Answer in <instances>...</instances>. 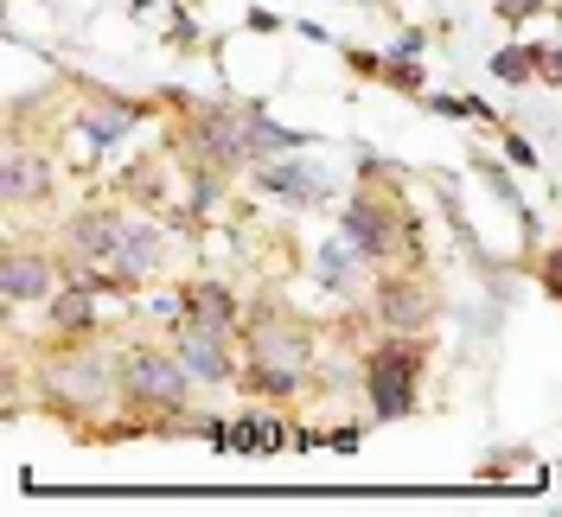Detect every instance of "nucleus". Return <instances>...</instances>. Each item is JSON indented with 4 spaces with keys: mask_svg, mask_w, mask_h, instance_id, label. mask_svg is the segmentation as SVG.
<instances>
[{
    "mask_svg": "<svg viewBox=\"0 0 562 517\" xmlns=\"http://www.w3.org/2000/svg\"><path fill=\"white\" fill-rule=\"evenodd\" d=\"M128 7H135V13H147V7H154V0H128Z\"/></svg>",
    "mask_w": 562,
    "mask_h": 517,
    "instance_id": "29",
    "label": "nucleus"
},
{
    "mask_svg": "<svg viewBox=\"0 0 562 517\" xmlns=\"http://www.w3.org/2000/svg\"><path fill=\"white\" fill-rule=\"evenodd\" d=\"M346 243L364 256V262H378V256L390 249V217L371 205V199H351L346 205Z\"/></svg>",
    "mask_w": 562,
    "mask_h": 517,
    "instance_id": "8",
    "label": "nucleus"
},
{
    "mask_svg": "<svg viewBox=\"0 0 562 517\" xmlns=\"http://www.w3.org/2000/svg\"><path fill=\"white\" fill-rule=\"evenodd\" d=\"M537 58H530V45H505V52H492V77H505V83H525Z\"/></svg>",
    "mask_w": 562,
    "mask_h": 517,
    "instance_id": "18",
    "label": "nucleus"
},
{
    "mask_svg": "<svg viewBox=\"0 0 562 517\" xmlns=\"http://www.w3.org/2000/svg\"><path fill=\"white\" fill-rule=\"evenodd\" d=\"M428 109H435V115H454V122H460V115H486V109L467 103V97H428Z\"/></svg>",
    "mask_w": 562,
    "mask_h": 517,
    "instance_id": "22",
    "label": "nucleus"
},
{
    "mask_svg": "<svg viewBox=\"0 0 562 517\" xmlns=\"http://www.w3.org/2000/svg\"><path fill=\"white\" fill-rule=\"evenodd\" d=\"M179 364L199 383H224L231 378V358H224V326H205V319H186V339H179Z\"/></svg>",
    "mask_w": 562,
    "mask_h": 517,
    "instance_id": "6",
    "label": "nucleus"
},
{
    "mask_svg": "<svg viewBox=\"0 0 562 517\" xmlns=\"http://www.w3.org/2000/svg\"><path fill=\"white\" fill-rule=\"evenodd\" d=\"M351 256H358V249H346V243H319V281H326V288H346Z\"/></svg>",
    "mask_w": 562,
    "mask_h": 517,
    "instance_id": "19",
    "label": "nucleus"
},
{
    "mask_svg": "<svg viewBox=\"0 0 562 517\" xmlns=\"http://www.w3.org/2000/svg\"><path fill=\"white\" fill-rule=\"evenodd\" d=\"M0 294H7V307L45 301V294H52V262H45V256H26V249H13V256L0 262Z\"/></svg>",
    "mask_w": 562,
    "mask_h": 517,
    "instance_id": "7",
    "label": "nucleus"
},
{
    "mask_svg": "<svg viewBox=\"0 0 562 517\" xmlns=\"http://www.w3.org/2000/svg\"><path fill=\"white\" fill-rule=\"evenodd\" d=\"M294 441L281 422H269V415H237L231 422V453H256V460H269V453H281Z\"/></svg>",
    "mask_w": 562,
    "mask_h": 517,
    "instance_id": "12",
    "label": "nucleus"
},
{
    "mask_svg": "<svg viewBox=\"0 0 562 517\" xmlns=\"http://www.w3.org/2000/svg\"><path fill=\"white\" fill-rule=\"evenodd\" d=\"M301 371H307V339H301V333H288V326L249 333V378L262 383V390L288 396V390L301 383Z\"/></svg>",
    "mask_w": 562,
    "mask_h": 517,
    "instance_id": "2",
    "label": "nucleus"
},
{
    "mask_svg": "<svg viewBox=\"0 0 562 517\" xmlns=\"http://www.w3.org/2000/svg\"><path fill=\"white\" fill-rule=\"evenodd\" d=\"M390 83H396V90H409V97H422V70H416V58H390Z\"/></svg>",
    "mask_w": 562,
    "mask_h": 517,
    "instance_id": "20",
    "label": "nucleus"
},
{
    "mask_svg": "<svg viewBox=\"0 0 562 517\" xmlns=\"http://www.w3.org/2000/svg\"><path fill=\"white\" fill-rule=\"evenodd\" d=\"M186 364H173V358H160V351H135L128 358V396L135 403H154V409H179L186 403Z\"/></svg>",
    "mask_w": 562,
    "mask_h": 517,
    "instance_id": "4",
    "label": "nucleus"
},
{
    "mask_svg": "<svg viewBox=\"0 0 562 517\" xmlns=\"http://www.w3.org/2000/svg\"><path fill=\"white\" fill-rule=\"evenodd\" d=\"M416 378H422L416 339H384L371 351V403H378V422H403V415L416 409Z\"/></svg>",
    "mask_w": 562,
    "mask_h": 517,
    "instance_id": "1",
    "label": "nucleus"
},
{
    "mask_svg": "<svg viewBox=\"0 0 562 517\" xmlns=\"http://www.w3.org/2000/svg\"><path fill=\"white\" fill-rule=\"evenodd\" d=\"M550 294H562V243H557V256H550Z\"/></svg>",
    "mask_w": 562,
    "mask_h": 517,
    "instance_id": "28",
    "label": "nucleus"
},
{
    "mask_svg": "<svg viewBox=\"0 0 562 517\" xmlns=\"http://www.w3.org/2000/svg\"><path fill=\"white\" fill-rule=\"evenodd\" d=\"M530 58H537L543 77H562V52H557V45H530Z\"/></svg>",
    "mask_w": 562,
    "mask_h": 517,
    "instance_id": "23",
    "label": "nucleus"
},
{
    "mask_svg": "<svg viewBox=\"0 0 562 517\" xmlns=\"http://www.w3.org/2000/svg\"><path fill=\"white\" fill-rule=\"evenodd\" d=\"M326 448H333V453H358V428H339V435H326Z\"/></svg>",
    "mask_w": 562,
    "mask_h": 517,
    "instance_id": "27",
    "label": "nucleus"
},
{
    "mask_svg": "<svg viewBox=\"0 0 562 517\" xmlns=\"http://www.w3.org/2000/svg\"><path fill=\"white\" fill-rule=\"evenodd\" d=\"M505 147H512V160H518V167H537V147H530L525 135H512V141H505Z\"/></svg>",
    "mask_w": 562,
    "mask_h": 517,
    "instance_id": "26",
    "label": "nucleus"
},
{
    "mask_svg": "<svg viewBox=\"0 0 562 517\" xmlns=\"http://www.w3.org/2000/svg\"><path fill=\"white\" fill-rule=\"evenodd\" d=\"M244 122H249V160H269V154H301V147H314V135H294V128L269 122V109H262V103H249Z\"/></svg>",
    "mask_w": 562,
    "mask_h": 517,
    "instance_id": "10",
    "label": "nucleus"
},
{
    "mask_svg": "<svg viewBox=\"0 0 562 517\" xmlns=\"http://www.w3.org/2000/svg\"><path fill=\"white\" fill-rule=\"evenodd\" d=\"M256 186L276 192L281 205H319V199L333 192V179L319 167H301V160H269V167L256 172Z\"/></svg>",
    "mask_w": 562,
    "mask_h": 517,
    "instance_id": "5",
    "label": "nucleus"
},
{
    "mask_svg": "<svg viewBox=\"0 0 562 517\" xmlns=\"http://www.w3.org/2000/svg\"><path fill=\"white\" fill-rule=\"evenodd\" d=\"M160 231L154 224H122V249H115V269H122V281H140L147 269H160Z\"/></svg>",
    "mask_w": 562,
    "mask_h": 517,
    "instance_id": "11",
    "label": "nucleus"
},
{
    "mask_svg": "<svg viewBox=\"0 0 562 517\" xmlns=\"http://www.w3.org/2000/svg\"><path fill=\"white\" fill-rule=\"evenodd\" d=\"M422 52H428V33H422V26H403L396 45H390V58H422Z\"/></svg>",
    "mask_w": 562,
    "mask_h": 517,
    "instance_id": "21",
    "label": "nucleus"
},
{
    "mask_svg": "<svg viewBox=\"0 0 562 517\" xmlns=\"http://www.w3.org/2000/svg\"><path fill=\"white\" fill-rule=\"evenodd\" d=\"M505 20H530V13H543V0H492Z\"/></svg>",
    "mask_w": 562,
    "mask_h": 517,
    "instance_id": "24",
    "label": "nucleus"
},
{
    "mask_svg": "<svg viewBox=\"0 0 562 517\" xmlns=\"http://www.w3.org/2000/svg\"><path fill=\"white\" fill-rule=\"evenodd\" d=\"M70 243H77L83 262H115V249H122V224H115V217H77V224H70Z\"/></svg>",
    "mask_w": 562,
    "mask_h": 517,
    "instance_id": "13",
    "label": "nucleus"
},
{
    "mask_svg": "<svg viewBox=\"0 0 562 517\" xmlns=\"http://www.w3.org/2000/svg\"><path fill=\"white\" fill-rule=\"evenodd\" d=\"M192 154H199L211 172L249 160V122H244V109H205V115L192 122Z\"/></svg>",
    "mask_w": 562,
    "mask_h": 517,
    "instance_id": "3",
    "label": "nucleus"
},
{
    "mask_svg": "<svg viewBox=\"0 0 562 517\" xmlns=\"http://www.w3.org/2000/svg\"><path fill=\"white\" fill-rule=\"evenodd\" d=\"M186 319H205V326H231L237 319V301L224 288H192L186 294Z\"/></svg>",
    "mask_w": 562,
    "mask_h": 517,
    "instance_id": "16",
    "label": "nucleus"
},
{
    "mask_svg": "<svg viewBox=\"0 0 562 517\" xmlns=\"http://www.w3.org/2000/svg\"><path fill=\"white\" fill-rule=\"evenodd\" d=\"M211 199H217V179H211V172H205V179L192 186V211H211Z\"/></svg>",
    "mask_w": 562,
    "mask_h": 517,
    "instance_id": "25",
    "label": "nucleus"
},
{
    "mask_svg": "<svg viewBox=\"0 0 562 517\" xmlns=\"http://www.w3.org/2000/svg\"><path fill=\"white\" fill-rule=\"evenodd\" d=\"M140 122V109L135 103H115V97H97V109L83 115V141H90V154H109L115 141L128 135Z\"/></svg>",
    "mask_w": 562,
    "mask_h": 517,
    "instance_id": "9",
    "label": "nucleus"
},
{
    "mask_svg": "<svg viewBox=\"0 0 562 517\" xmlns=\"http://www.w3.org/2000/svg\"><path fill=\"white\" fill-rule=\"evenodd\" d=\"M97 319V288H70L52 301V326H90Z\"/></svg>",
    "mask_w": 562,
    "mask_h": 517,
    "instance_id": "17",
    "label": "nucleus"
},
{
    "mask_svg": "<svg viewBox=\"0 0 562 517\" xmlns=\"http://www.w3.org/2000/svg\"><path fill=\"white\" fill-rule=\"evenodd\" d=\"M45 186H52V172L38 154H7V205H33Z\"/></svg>",
    "mask_w": 562,
    "mask_h": 517,
    "instance_id": "14",
    "label": "nucleus"
},
{
    "mask_svg": "<svg viewBox=\"0 0 562 517\" xmlns=\"http://www.w3.org/2000/svg\"><path fill=\"white\" fill-rule=\"evenodd\" d=\"M186 7H199V0H186Z\"/></svg>",
    "mask_w": 562,
    "mask_h": 517,
    "instance_id": "30",
    "label": "nucleus"
},
{
    "mask_svg": "<svg viewBox=\"0 0 562 517\" xmlns=\"http://www.w3.org/2000/svg\"><path fill=\"white\" fill-rule=\"evenodd\" d=\"M378 313H384L390 326L416 333L422 319H428V301H422V288H403V281H390V288H384V301H378Z\"/></svg>",
    "mask_w": 562,
    "mask_h": 517,
    "instance_id": "15",
    "label": "nucleus"
}]
</instances>
